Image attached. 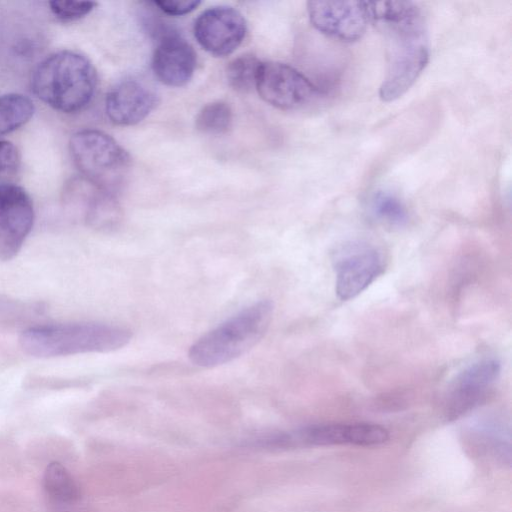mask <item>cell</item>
I'll list each match as a JSON object with an SVG mask.
<instances>
[{
    "label": "cell",
    "instance_id": "5",
    "mask_svg": "<svg viewBox=\"0 0 512 512\" xmlns=\"http://www.w3.org/2000/svg\"><path fill=\"white\" fill-rule=\"evenodd\" d=\"M69 148L83 179L117 195L128 178L131 157L114 138L100 130L84 129L73 134Z\"/></svg>",
    "mask_w": 512,
    "mask_h": 512
},
{
    "label": "cell",
    "instance_id": "8",
    "mask_svg": "<svg viewBox=\"0 0 512 512\" xmlns=\"http://www.w3.org/2000/svg\"><path fill=\"white\" fill-rule=\"evenodd\" d=\"M307 12L315 29L342 42L359 40L371 23L367 1H309Z\"/></svg>",
    "mask_w": 512,
    "mask_h": 512
},
{
    "label": "cell",
    "instance_id": "22",
    "mask_svg": "<svg viewBox=\"0 0 512 512\" xmlns=\"http://www.w3.org/2000/svg\"><path fill=\"white\" fill-rule=\"evenodd\" d=\"M153 3L163 13L171 16L188 14L201 4V2L197 0H155Z\"/></svg>",
    "mask_w": 512,
    "mask_h": 512
},
{
    "label": "cell",
    "instance_id": "16",
    "mask_svg": "<svg viewBox=\"0 0 512 512\" xmlns=\"http://www.w3.org/2000/svg\"><path fill=\"white\" fill-rule=\"evenodd\" d=\"M42 482L46 496L54 503L69 505L80 498V490L76 481L59 462L48 464Z\"/></svg>",
    "mask_w": 512,
    "mask_h": 512
},
{
    "label": "cell",
    "instance_id": "17",
    "mask_svg": "<svg viewBox=\"0 0 512 512\" xmlns=\"http://www.w3.org/2000/svg\"><path fill=\"white\" fill-rule=\"evenodd\" d=\"M34 104L23 94L0 95V136L26 124L34 114Z\"/></svg>",
    "mask_w": 512,
    "mask_h": 512
},
{
    "label": "cell",
    "instance_id": "13",
    "mask_svg": "<svg viewBox=\"0 0 512 512\" xmlns=\"http://www.w3.org/2000/svg\"><path fill=\"white\" fill-rule=\"evenodd\" d=\"M193 47L178 33H162L154 49L151 67L156 78L170 87L186 85L196 68Z\"/></svg>",
    "mask_w": 512,
    "mask_h": 512
},
{
    "label": "cell",
    "instance_id": "9",
    "mask_svg": "<svg viewBox=\"0 0 512 512\" xmlns=\"http://www.w3.org/2000/svg\"><path fill=\"white\" fill-rule=\"evenodd\" d=\"M388 439V431L380 425L371 423H351L314 425L294 433L272 437L267 442L270 445L279 447L340 444L373 446L382 444Z\"/></svg>",
    "mask_w": 512,
    "mask_h": 512
},
{
    "label": "cell",
    "instance_id": "2",
    "mask_svg": "<svg viewBox=\"0 0 512 512\" xmlns=\"http://www.w3.org/2000/svg\"><path fill=\"white\" fill-rule=\"evenodd\" d=\"M131 337L124 327L78 322L30 327L21 333L19 344L30 356L51 358L115 351L126 346Z\"/></svg>",
    "mask_w": 512,
    "mask_h": 512
},
{
    "label": "cell",
    "instance_id": "23",
    "mask_svg": "<svg viewBox=\"0 0 512 512\" xmlns=\"http://www.w3.org/2000/svg\"><path fill=\"white\" fill-rule=\"evenodd\" d=\"M19 152L16 146L0 140V175L14 171L19 165Z\"/></svg>",
    "mask_w": 512,
    "mask_h": 512
},
{
    "label": "cell",
    "instance_id": "1",
    "mask_svg": "<svg viewBox=\"0 0 512 512\" xmlns=\"http://www.w3.org/2000/svg\"><path fill=\"white\" fill-rule=\"evenodd\" d=\"M371 23L383 32L387 69L379 97L391 102L407 92L429 61V42L421 9L411 1L369 2Z\"/></svg>",
    "mask_w": 512,
    "mask_h": 512
},
{
    "label": "cell",
    "instance_id": "15",
    "mask_svg": "<svg viewBox=\"0 0 512 512\" xmlns=\"http://www.w3.org/2000/svg\"><path fill=\"white\" fill-rule=\"evenodd\" d=\"M76 202L80 204L86 223L98 230L115 229L122 219L117 195L102 190L83 179L75 188Z\"/></svg>",
    "mask_w": 512,
    "mask_h": 512
},
{
    "label": "cell",
    "instance_id": "20",
    "mask_svg": "<svg viewBox=\"0 0 512 512\" xmlns=\"http://www.w3.org/2000/svg\"><path fill=\"white\" fill-rule=\"evenodd\" d=\"M373 215L392 226L401 227L408 222V212L404 204L395 195L379 191L371 199Z\"/></svg>",
    "mask_w": 512,
    "mask_h": 512
},
{
    "label": "cell",
    "instance_id": "6",
    "mask_svg": "<svg viewBox=\"0 0 512 512\" xmlns=\"http://www.w3.org/2000/svg\"><path fill=\"white\" fill-rule=\"evenodd\" d=\"M335 292L342 300H350L363 292L385 269L383 253L364 241H349L333 252Z\"/></svg>",
    "mask_w": 512,
    "mask_h": 512
},
{
    "label": "cell",
    "instance_id": "7",
    "mask_svg": "<svg viewBox=\"0 0 512 512\" xmlns=\"http://www.w3.org/2000/svg\"><path fill=\"white\" fill-rule=\"evenodd\" d=\"M255 89L269 105L281 110H295L316 99L320 91L296 68L281 62H261Z\"/></svg>",
    "mask_w": 512,
    "mask_h": 512
},
{
    "label": "cell",
    "instance_id": "12",
    "mask_svg": "<svg viewBox=\"0 0 512 512\" xmlns=\"http://www.w3.org/2000/svg\"><path fill=\"white\" fill-rule=\"evenodd\" d=\"M501 371L499 360L479 359L465 367L452 382L448 396V414L458 417L479 405L497 381Z\"/></svg>",
    "mask_w": 512,
    "mask_h": 512
},
{
    "label": "cell",
    "instance_id": "10",
    "mask_svg": "<svg viewBox=\"0 0 512 512\" xmlns=\"http://www.w3.org/2000/svg\"><path fill=\"white\" fill-rule=\"evenodd\" d=\"M34 208L29 194L13 183H0V260L14 258L34 224Z\"/></svg>",
    "mask_w": 512,
    "mask_h": 512
},
{
    "label": "cell",
    "instance_id": "18",
    "mask_svg": "<svg viewBox=\"0 0 512 512\" xmlns=\"http://www.w3.org/2000/svg\"><path fill=\"white\" fill-rule=\"evenodd\" d=\"M233 113L230 105L224 101H213L201 108L195 119L198 131L209 135H220L232 125Z\"/></svg>",
    "mask_w": 512,
    "mask_h": 512
},
{
    "label": "cell",
    "instance_id": "3",
    "mask_svg": "<svg viewBox=\"0 0 512 512\" xmlns=\"http://www.w3.org/2000/svg\"><path fill=\"white\" fill-rule=\"evenodd\" d=\"M31 85L35 95L53 109L74 113L92 100L97 74L87 57L63 50L50 55L37 66Z\"/></svg>",
    "mask_w": 512,
    "mask_h": 512
},
{
    "label": "cell",
    "instance_id": "19",
    "mask_svg": "<svg viewBox=\"0 0 512 512\" xmlns=\"http://www.w3.org/2000/svg\"><path fill=\"white\" fill-rule=\"evenodd\" d=\"M261 61L253 54H243L233 59L226 68L229 85L237 92L247 93L255 89Z\"/></svg>",
    "mask_w": 512,
    "mask_h": 512
},
{
    "label": "cell",
    "instance_id": "4",
    "mask_svg": "<svg viewBox=\"0 0 512 512\" xmlns=\"http://www.w3.org/2000/svg\"><path fill=\"white\" fill-rule=\"evenodd\" d=\"M273 311L270 300L257 301L242 309L196 340L188 352L190 361L211 368L240 357L266 334Z\"/></svg>",
    "mask_w": 512,
    "mask_h": 512
},
{
    "label": "cell",
    "instance_id": "11",
    "mask_svg": "<svg viewBox=\"0 0 512 512\" xmlns=\"http://www.w3.org/2000/svg\"><path fill=\"white\" fill-rule=\"evenodd\" d=\"M246 32L244 16L237 9L226 5L206 9L194 23L197 42L216 57L233 53L243 42Z\"/></svg>",
    "mask_w": 512,
    "mask_h": 512
},
{
    "label": "cell",
    "instance_id": "21",
    "mask_svg": "<svg viewBox=\"0 0 512 512\" xmlns=\"http://www.w3.org/2000/svg\"><path fill=\"white\" fill-rule=\"evenodd\" d=\"M97 5L93 1L53 0L49 2L52 13L62 21H74L89 14Z\"/></svg>",
    "mask_w": 512,
    "mask_h": 512
},
{
    "label": "cell",
    "instance_id": "14",
    "mask_svg": "<svg viewBox=\"0 0 512 512\" xmlns=\"http://www.w3.org/2000/svg\"><path fill=\"white\" fill-rule=\"evenodd\" d=\"M157 104L158 97L149 86L135 79H126L109 90L105 110L114 124L132 126L148 117Z\"/></svg>",
    "mask_w": 512,
    "mask_h": 512
}]
</instances>
